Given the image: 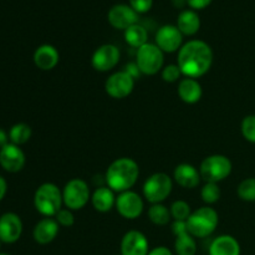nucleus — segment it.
I'll return each mask as SVG.
<instances>
[{
  "label": "nucleus",
  "mask_w": 255,
  "mask_h": 255,
  "mask_svg": "<svg viewBox=\"0 0 255 255\" xmlns=\"http://www.w3.org/2000/svg\"><path fill=\"white\" fill-rule=\"evenodd\" d=\"M213 64V50L203 40H191L178 50L177 65L182 75L191 79L203 76Z\"/></svg>",
  "instance_id": "f257e3e1"
},
{
  "label": "nucleus",
  "mask_w": 255,
  "mask_h": 255,
  "mask_svg": "<svg viewBox=\"0 0 255 255\" xmlns=\"http://www.w3.org/2000/svg\"><path fill=\"white\" fill-rule=\"evenodd\" d=\"M139 177V167L134 159L121 157L112 162L106 172L107 187L114 192L131 191Z\"/></svg>",
  "instance_id": "f03ea898"
},
{
  "label": "nucleus",
  "mask_w": 255,
  "mask_h": 255,
  "mask_svg": "<svg viewBox=\"0 0 255 255\" xmlns=\"http://www.w3.org/2000/svg\"><path fill=\"white\" fill-rule=\"evenodd\" d=\"M219 223V216L212 207H201L192 212L187 219V231L194 238H206L217 229Z\"/></svg>",
  "instance_id": "7ed1b4c3"
},
{
  "label": "nucleus",
  "mask_w": 255,
  "mask_h": 255,
  "mask_svg": "<svg viewBox=\"0 0 255 255\" xmlns=\"http://www.w3.org/2000/svg\"><path fill=\"white\" fill-rule=\"evenodd\" d=\"M62 191L54 183H44L37 187L34 196V206L44 217H55L62 209Z\"/></svg>",
  "instance_id": "20e7f679"
},
{
  "label": "nucleus",
  "mask_w": 255,
  "mask_h": 255,
  "mask_svg": "<svg viewBox=\"0 0 255 255\" xmlns=\"http://www.w3.org/2000/svg\"><path fill=\"white\" fill-rule=\"evenodd\" d=\"M232 169L233 164L228 157L223 154H212L202 161L199 173L202 179L206 182L219 183L221 181L228 178L229 174L232 173Z\"/></svg>",
  "instance_id": "39448f33"
},
{
  "label": "nucleus",
  "mask_w": 255,
  "mask_h": 255,
  "mask_svg": "<svg viewBox=\"0 0 255 255\" xmlns=\"http://www.w3.org/2000/svg\"><path fill=\"white\" fill-rule=\"evenodd\" d=\"M136 64L141 74L148 75V76L156 75L163 69V51L156 44L147 42L143 46L137 49Z\"/></svg>",
  "instance_id": "423d86ee"
},
{
  "label": "nucleus",
  "mask_w": 255,
  "mask_h": 255,
  "mask_svg": "<svg viewBox=\"0 0 255 255\" xmlns=\"http://www.w3.org/2000/svg\"><path fill=\"white\" fill-rule=\"evenodd\" d=\"M64 206L71 211L82 209L89 201H91V191L86 181L81 178H74L65 184L62 189Z\"/></svg>",
  "instance_id": "0eeeda50"
},
{
  "label": "nucleus",
  "mask_w": 255,
  "mask_h": 255,
  "mask_svg": "<svg viewBox=\"0 0 255 255\" xmlns=\"http://www.w3.org/2000/svg\"><path fill=\"white\" fill-rule=\"evenodd\" d=\"M173 182L168 174L157 172L149 176L143 184V196L149 203H162L171 194Z\"/></svg>",
  "instance_id": "6e6552de"
},
{
  "label": "nucleus",
  "mask_w": 255,
  "mask_h": 255,
  "mask_svg": "<svg viewBox=\"0 0 255 255\" xmlns=\"http://www.w3.org/2000/svg\"><path fill=\"white\" fill-rule=\"evenodd\" d=\"M134 89V79L124 70L109 76L105 82V91L112 99L121 100L129 96Z\"/></svg>",
  "instance_id": "1a4fd4ad"
},
{
  "label": "nucleus",
  "mask_w": 255,
  "mask_h": 255,
  "mask_svg": "<svg viewBox=\"0 0 255 255\" xmlns=\"http://www.w3.org/2000/svg\"><path fill=\"white\" fill-rule=\"evenodd\" d=\"M116 209L125 219H136L142 214L144 203L142 197L133 191L122 192L116 197Z\"/></svg>",
  "instance_id": "9d476101"
},
{
  "label": "nucleus",
  "mask_w": 255,
  "mask_h": 255,
  "mask_svg": "<svg viewBox=\"0 0 255 255\" xmlns=\"http://www.w3.org/2000/svg\"><path fill=\"white\" fill-rule=\"evenodd\" d=\"M121 59V52L116 45L104 44L95 50L91 64L96 71L107 72L114 69Z\"/></svg>",
  "instance_id": "9b49d317"
},
{
  "label": "nucleus",
  "mask_w": 255,
  "mask_h": 255,
  "mask_svg": "<svg viewBox=\"0 0 255 255\" xmlns=\"http://www.w3.org/2000/svg\"><path fill=\"white\" fill-rule=\"evenodd\" d=\"M107 20L112 27L117 30H126L138 21V14L127 4H116L109 10Z\"/></svg>",
  "instance_id": "f8f14e48"
},
{
  "label": "nucleus",
  "mask_w": 255,
  "mask_h": 255,
  "mask_svg": "<svg viewBox=\"0 0 255 255\" xmlns=\"http://www.w3.org/2000/svg\"><path fill=\"white\" fill-rule=\"evenodd\" d=\"M156 45L163 52H174L182 47L183 34L174 25H163L156 32Z\"/></svg>",
  "instance_id": "ddd939ff"
},
{
  "label": "nucleus",
  "mask_w": 255,
  "mask_h": 255,
  "mask_svg": "<svg viewBox=\"0 0 255 255\" xmlns=\"http://www.w3.org/2000/svg\"><path fill=\"white\" fill-rule=\"evenodd\" d=\"M149 244L139 231H129L121 241V255H148Z\"/></svg>",
  "instance_id": "4468645a"
},
{
  "label": "nucleus",
  "mask_w": 255,
  "mask_h": 255,
  "mask_svg": "<svg viewBox=\"0 0 255 255\" xmlns=\"http://www.w3.org/2000/svg\"><path fill=\"white\" fill-rule=\"evenodd\" d=\"M0 164L7 172H19L25 166V154L19 146L7 143L0 149Z\"/></svg>",
  "instance_id": "2eb2a0df"
},
{
  "label": "nucleus",
  "mask_w": 255,
  "mask_h": 255,
  "mask_svg": "<svg viewBox=\"0 0 255 255\" xmlns=\"http://www.w3.org/2000/svg\"><path fill=\"white\" fill-rule=\"evenodd\" d=\"M22 233V222L15 213H5L0 217V241L11 244L19 241Z\"/></svg>",
  "instance_id": "dca6fc26"
},
{
  "label": "nucleus",
  "mask_w": 255,
  "mask_h": 255,
  "mask_svg": "<svg viewBox=\"0 0 255 255\" xmlns=\"http://www.w3.org/2000/svg\"><path fill=\"white\" fill-rule=\"evenodd\" d=\"M173 178L178 186L186 189H193L201 183L199 169L189 163H181L174 168Z\"/></svg>",
  "instance_id": "f3484780"
},
{
  "label": "nucleus",
  "mask_w": 255,
  "mask_h": 255,
  "mask_svg": "<svg viewBox=\"0 0 255 255\" xmlns=\"http://www.w3.org/2000/svg\"><path fill=\"white\" fill-rule=\"evenodd\" d=\"M59 227L60 226L56 219L51 218V217H45L35 226L32 237H34L36 243L41 244V246H46V244L51 243L57 237Z\"/></svg>",
  "instance_id": "a211bd4d"
},
{
  "label": "nucleus",
  "mask_w": 255,
  "mask_h": 255,
  "mask_svg": "<svg viewBox=\"0 0 255 255\" xmlns=\"http://www.w3.org/2000/svg\"><path fill=\"white\" fill-rule=\"evenodd\" d=\"M60 54L55 46L44 44L37 47L34 52V62L42 71H50L59 64Z\"/></svg>",
  "instance_id": "6ab92c4d"
},
{
  "label": "nucleus",
  "mask_w": 255,
  "mask_h": 255,
  "mask_svg": "<svg viewBox=\"0 0 255 255\" xmlns=\"http://www.w3.org/2000/svg\"><path fill=\"white\" fill-rule=\"evenodd\" d=\"M209 255H241V244L234 237L223 234L209 246Z\"/></svg>",
  "instance_id": "aec40b11"
},
{
  "label": "nucleus",
  "mask_w": 255,
  "mask_h": 255,
  "mask_svg": "<svg viewBox=\"0 0 255 255\" xmlns=\"http://www.w3.org/2000/svg\"><path fill=\"white\" fill-rule=\"evenodd\" d=\"M177 92H178L179 99L189 105L197 104L203 95L201 84L196 79H191V77H184L179 81Z\"/></svg>",
  "instance_id": "412c9836"
},
{
  "label": "nucleus",
  "mask_w": 255,
  "mask_h": 255,
  "mask_svg": "<svg viewBox=\"0 0 255 255\" xmlns=\"http://www.w3.org/2000/svg\"><path fill=\"white\" fill-rule=\"evenodd\" d=\"M91 203L94 208L100 213L110 212L116 206L115 192L110 187H99L91 196Z\"/></svg>",
  "instance_id": "4be33fe9"
},
{
  "label": "nucleus",
  "mask_w": 255,
  "mask_h": 255,
  "mask_svg": "<svg viewBox=\"0 0 255 255\" xmlns=\"http://www.w3.org/2000/svg\"><path fill=\"white\" fill-rule=\"evenodd\" d=\"M177 27L179 31L187 36H192V35L197 34L201 27V17L197 14L196 10L187 9L181 11V14L177 17Z\"/></svg>",
  "instance_id": "5701e85b"
},
{
  "label": "nucleus",
  "mask_w": 255,
  "mask_h": 255,
  "mask_svg": "<svg viewBox=\"0 0 255 255\" xmlns=\"http://www.w3.org/2000/svg\"><path fill=\"white\" fill-rule=\"evenodd\" d=\"M125 40H126L129 46L139 49V47L148 42L147 41L148 40V32H147L146 27L137 22V24L132 25L128 29L125 30Z\"/></svg>",
  "instance_id": "b1692460"
},
{
  "label": "nucleus",
  "mask_w": 255,
  "mask_h": 255,
  "mask_svg": "<svg viewBox=\"0 0 255 255\" xmlns=\"http://www.w3.org/2000/svg\"><path fill=\"white\" fill-rule=\"evenodd\" d=\"M174 241V251L177 255H196L197 243L193 236L188 233V231L177 234Z\"/></svg>",
  "instance_id": "393cba45"
},
{
  "label": "nucleus",
  "mask_w": 255,
  "mask_h": 255,
  "mask_svg": "<svg viewBox=\"0 0 255 255\" xmlns=\"http://www.w3.org/2000/svg\"><path fill=\"white\" fill-rule=\"evenodd\" d=\"M171 211L162 203L152 204L148 209V219L156 226H166L171 221Z\"/></svg>",
  "instance_id": "a878e982"
},
{
  "label": "nucleus",
  "mask_w": 255,
  "mask_h": 255,
  "mask_svg": "<svg viewBox=\"0 0 255 255\" xmlns=\"http://www.w3.org/2000/svg\"><path fill=\"white\" fill-rule=\"evenodd\" d=\"M31 128H30L29 125L26 124H16L10 128L9 132V138L10 143H14L16 146H20V144L26 143L27 141L31 137Z\"/></svg>",
  "instance_id": "bb28decb"
},
{
  "label": "nucleus",
  "mask_w": 255,
  "mask_h": 255,
  "mask_svg": "<svg viewBox=\"0 0 255 255\" xmlns=\"http://www.w3.org/2000/svg\"><path fill=\"white\" fill-rule=\"evenodd\" d=\"M222 192L219 188L218 183H213V182H206L201 189V197L202 201L207 204H214L221 199Z\"/></svg>",
  "instance_id": "cd10ccee"
},
{
  "label": "nucleus",
  "mask_w": 255,
  "mask_h": 255,
  "mask_svg": "<svg viewBox=\"0 0 255 255\" xmlns=\"http://www.w3.org/2000/svg\"><path fill=\"white\" fill-rule=\"evenodd\" d=\"M238 197L244 202H255V177L246 178L237 188Z\"/></svg>",
  "instance_id": "c85d7f7f"
},
{
  "label": "nucleus",
  "mask_w": 255,
  "mask_h": 255,
  "mask_svg": "<svg viewBox=\"0 0 255 255\" xmlns=\"http://www.w3.org/2000/svg\"><path fill=\"white\" fill-rule=\"evenodd\" d=\"M169 211H171L172 218L179 222H187V219L192 214L191 206L184 201L173 202L172 206L169 207Z\"/></svg>",
  "instance_id": "c756f323"
},
{
  "label": "nucleus",
  "mask_w": 255,
  "mask_h": 255,
  "mask_svg": "<svg viewBox=\"0 0 255 255\" xmlns=\"http://www.w3.org/2000/svg\"><path fill=\"white\" fill-rule=\"evenodd\" d=\"M242 134L248 142L255 143V115L246 116L242 121Z\"/></svg>",
  "instance_id": "7c9ffc66"
},
{
  "label": "nucleus",
  "mask_w": 255,
  "mask_h": 255,
  "mask_svg": "<svg viewBox=\"0 0 255 255\" xmlns=\"http://www.w3.org/2000/svg\"><path fill=\"white\" fill-rule=\"evenodd\" d=\"M181 76H182V71L178 67V65L171 64V65H167V66H164L163 69H162V79H163V81L169 82V84H172V82H177L179 79H181Z\"/></svg>",
  "instance_id": "2f4dec72"
},
{
  "label": "nucleus",
  "mask_w": 255,
  "mask_h": 255,
  "mask_svg": "<svg viewBox=\"0 0 255 255\" xmlns=\"http://www.w3.org/2000/svg\"><path fill=\"white\" fill-rule=\"evenodd\" d=\"M59 226L61 227H72L75 224V217L71 209L62 208L60 209L59 213L54 217Z\"/></svg>",
  "instance_id": "473e14b6"
},
{
  "label": "nucleus",
  "mask_w": 255,
  "mask_h": 255,
  "mask_svg": "<svg viewBox=\"0 0 255 255\" xmlns=\"http://www.w3.org/2000/svg\"><path fill=\"white\" fill-rule=\"evenodd\" d=\"M129 6L137 12V14H144L149 11L153 5V0H128Z\"/></svg>",
  "instance_id": "72a5a7b5"
},
{
  "label": "nucleus",
  "mask_w": 255,
  "mask_h": 255,
  "mask_svg": "<svg viewBox=\"0 0 255 255\" xmlns=\"http://www.w3.org/2000/svg\"><path fill=\"white\" fill-rule=\"evenodd\" d=\"M212 1L213 0H187V4L192 7V10H202L209 6Z\"/></svg>",
  "instance_id": "f704fd0d"
},
{
  "label": "nucleus",
  "mask_w": 255,
  "mask_h": 255,
  "mask_svg": "<svg viewBox=\"0 0 255 255\" xmlns=\"http://www.w3.org/2000/svg\"><path fill=\"white\" fill-rule=\"evenodd\" d=\"M125 71L128 72V74L131 75L133 79H136V77H138L139 75H141V71H139V69H138V66H137L136 62H134V64H133V62H131V64L127 65L126 70H125Z\"/></svg>",
  "instance_id": "c9c22d12"
},
{
  "label": "nucleus",
  "mask_w": 255,
  "mask_h": 255,
  "mask_svg": "<svg viewBox=\"0 0 255 255\" xmlns=\"http://www.w3.org/2000/svg\"><path fill=\"white\" fill-rule=\"evenodd\" d=\"M148 255H173V253L167 247H156L149 251Z\"/></svg>",
  "instance_id": "e433bc0d"
},
{
  "label": "nucleus",
  "mask_w": 255,
  "mask_h": 255,
  "mask_svg": "<svg viewBox=\"0 0 255 255\" xmlns=\"http://www.w3.org/2000/svg\"><path fill=\"white\" fill-rule=\"evenodd\" d=\"M6 189H7L6 181L0 176V201H1V199L5 197V194H6Z\"/></svg>",
  "instance_id": "4c0bfd02"
},
{
  "label": "nucleus",
  "mask_w": 255,
  "mask_h": 255,
  "mask_svg": "<svg viewBox=\"0 0 255 255\" xmlns=\"http://www.w3.org/2000/svg\"><path fill=\"white\" fill-rule=\"evenodd\" d=\"M7 144V136L2 129H0V147H4Z\"/></svg>",
  "instance_id": "58836bf2"
},
{
  "label": "nucleus",
  "mask_w": 255,
  "mask_h": 255,
  "mask_svg": "<svg viewBox=\"0 0 255 255\" xmlns=\"http://www.w3.org/2000/svg\"><path fill=\"white\" fill-rule=\"evenodd\" d=\"M187 4V0H173V5L176 7H182Z\"/></svg>",
  "instance_id": "ea45409f"
},
{
  "label": "nucleus",
  "mask_w": 255,
  "mask_h": 255,
  "mask_svg": "<svg viewBox=\"0 0 255 255\" xmlns=\"http://www.w3.org/2000/svg\"><path fill=\"white\" fill-rule=\"evenodd\" d=\"M0 255H9V254H0Z\"/></svg>",
  "instance_id": "a19ab883"
}]
</instances>
